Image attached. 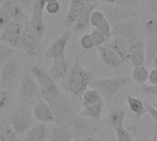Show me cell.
<instances>
[{"mask_svg":"<svg viewBox=\"0 0 157 141\" xmlns=\"http://www.w3.org/2000/svg\"><path fill=\"white\" fill-rule=\"evenodd\" d=\"M94 80V73L85 68L78 59L72 64L67 77L60 82V87L68 94L82 98Z\"/></svg>","mask_w":157,"mask_h":141,"instance_id":"obj_1","label":"cell"},{"mask_svg":"<svg viewBox=\"0 0 157 141\" xmlns=\"http://www.w3.org/2000/svg\"><path fill=\"white\" fill-rule=\"evenodd\" d=\"M33 109L28 104H17L10 110L8 117V122L14 131L21 136L26 135L30 128L33 125Z\"/></svg>","mask_w":157,"mask_h":141,"instance_id":"obj_2","label":"cell"},{"mask_svg":"<svg viewBox=\"0 0 157 141\" xmlns=\"http://www.w3.org/2000/svg\"><path fill=\"white\" fill-rule=\"evenodd\" d=\"M42 98L50 104L55 115V123L56 124H67L77 114L70 100L62 93L56 97L45 96Z\"/></svg>","mask_w":157,"mask_h":141,"instance_id":"obj_3","label":"cell"},{"mask_svg":"<svg viewBox=\"0 0 157 141\" xmlns=\"http://www.w3.org/2000/svg\"><path fill=\"white\" fill-rule=\"evenodd\" d=\"M30 73L39 85L42 97H56L61 93L56 82L50 75L49 70H46L39 64L33 63L30 66Z\"/></svg>","mask_w":157,"mask_h":141,"instance_id":"obj_4","label":"cell"},{"mask_svg":"<svg viewBox=\"0 0 157 141\" xmlns=\"http://www.w3.org/2000/svg\"><path fill=\"white\" fill-rule=\"evenodd\" d=\"M128 78L124 76L94 79L91 83V87L99 91L103 99L112 102L117 93L128 84Z\"/></svg>","mask_w":157,"mask_h":141,"instance_id":"obj_5","label":"cell"},{"mask_svg":"<svg viewBox=\"0 0 157 141\" xmlns=\"http://www.w3.org/2000/svg\"><path fill=\"white\" fill-rule=\"evenodd\" d=\"M74 134L75 140L83 139L95 135L96 132L101 128V124L96 120L89 119L82 114H76L67 124Z\"/></svg>","mask_w":157,"mask_h":141,"instance_id":"obj_6","label":"cell"},{"mask_svg":"<svg viewBox=\"0 0 157 141\" xmlns=\"http://www.w3.org/2000/svg\"><path fill=\"white\" fill-rule=\"evenodd\" d=\"M41 45L42 42H40L37 34L32 28L30 20H26L23 24V31L17 49L24 52L29 56H36L40 53Z\"/></svg>","mask_w":157,"mask_h":141,"instance_id":"obj_7","label":"cell"},{"mask_svg":"<svg viewBox=\"0 0 157 141\" xmlns=\"http://www.w3.org/2000/svg\"><path fill=\"white\" fill-rule=\"evenodd\" d=\"M141 33V22L139 18L128 19L112 28V37H120L128 43Z\"/></svg>","mask_w":157,"mask_h":141,"instance_id":"obj_8","label":"cell"},{"mask_svg":"<svg viewBox=\"0 0 157 141\" xmlns=\"http://www.w3.org/2000/svg\"><path fill=\"white\" fill-rule=\"evenodd\" d=\"M100 9H101V11L105 14L107 20L109 21L112 28L128 19L138 17V14L134 12L133 10L127 9L117 5L104 4L100 6Z\"/></svg>","mask_w":157,"mask_h":141,"instance_id":"obj_9","label":"cell"},{"mask_svg":"<svg viewBox=\"0 0 157 141\" xmlns=\"http://www.w3.org/2000/svg\"><path fill=\"white\" fill-rule=\"evenodd\" d=\"M39 85L31 73L25 74L20 82L19 87V100L21 103L28 104L33 102L39 94Z\"/></svg>","mask_w":157,"mask_h":141,"instance_id":"obj_10","label":"cell"},{"mask_svg":"<svg viewBox=\"0 0 157 141\" xmlns=\"http://www.w3.org/2000/svg\"><path fill=\"white\" fill-rule=\"evenodd\" d=\"M71 35H72L71 29H66L60 35H58L56 39H54L44 54V58L54 60L65 56L66 49L71 38Z\"/></svg>","mask_w":157,"mask_h":141,"instance_id":"obj_11","label":"cell"},{"mask_svg":"<svg viewBox=\"0 0 157 141\" xmlns=\"http://www.w3.org/2000/svg\"><path fill=\"white\" fill-rule=\"evenodd\" d=\"M128 64L135 66L145 65V36L139 35L128 43Z\"/></svg>","mask_w":157,"mask_h":141,"instance_id":"obj_12","label":"cell"},{"mask_svg":"<svg viewBox=\"0 0 157 141\" xmlns=\"http://www.w3.org/2000/svg\"><path fill=\"white\" fill-rule=\"evenodd\" d=\"M45 0H34L32 8V18L30 20V23L40 42L43 41L45 32V23L44 20V10L45 9Z\"/></svg>","mask_w":157,"mask_h":141,"instance_id":"obj_13","label":"cell"},{"mask_svg":"<svg viewBox=\"0 0 157 141\" xmlns=\"http://www.w3.org/2000/svg\"><path fill=\"white\" fill-rule=\"evenodd\" d=\"M23 24L24 22L12 20L5 29L0 32L1 42L13 48H17L23 31Z\"/></svg>","mask_w":157,"mask_h":141,"instance_id":"obj_14","label":"cell"},{"mask_svg":"<svg viewBox=\"0 0 157 141\" xmlns=\"http://www.w3.org/2000/svg\"><path fill=\"white\" fill-rule=\"evenodd\" d=\"M21 71V63L13 56L0 66V82L1 85L11 84L19 76Z\"/></svg>","mask_w":157,"mask_h":141,"instance_id":"obj_15","label":"cell"},{"mask_svg":"<svg viewBox=\"0 0 157 141\" xmlns=\"http://www.w3.org/2000/svg\"><path fill=\"white\" fill-rule=\"evenodd\" d=\"M33 114L38 123L42 124H54L55 115L50 104L44 99L36 101L33 105Z\"/></svg>","mask_w":157,"mask_h":141,"instance_id":"obj_16","label":"cell"},{"mask_svg":"<svg viewBox=\"0 0 157 141\" xmlns=\"http://www.w3.org/2000/svg\"><path fill=\"white\" fill-rule=\"evenodd\" d=\"M126 100H127V102L128 104V107L129 109L134 113L135 114V117H134V120L132 122V124L128 127V129L134 135H137V131H138V128H137V125H138V123L140 121V119L147 113V110L145 108V105L143 103V101L140 100V99H138L136 97H133L131 96L130 94L127 93L126 95Z\"/></svg>","mask_w":157,"mask_h":141,"instance_id":"obj_17","label":"cell"},{"mask_svg":"<svg viewBox=\"0 0 157 141\" xmlns=\"http://www.w3.org/2000/svg\"><path fill=\"white\" fill-rule=\"evenodd\" d=\"M49 141H73L74 134L67 124H51L47 128Z\"/></svg>","mask_w":157,"mask_h":141,"instance_id":"obj_18","label":"cell"},{"mask_svg":"<svg viewBox=\"0 0 157 141\" xmlns=\"http://www.w3.org/2000/svg\"><path fill=\"white\" fill-rule=\"evenodd\" d=\"M87 4L82 0H70L69 7L64 18L63 24L67 29H70L85 11Z\"/></svg>","mask_w":157,"mask_h":141,"instance_id":"obj_19","label":"cell"},{"mask_svg":"<svg viewBox=\"0 0 157 141\" xmlns=\"http://www.w3.org/2000/svg\"><path fill=\"white\" fill-rule=\"evenodd\" d=\"M71 65H70V62L66 55L54 59L49 69V73L56 82H61L68 74Z\"/></svg>","mask_w":157,"mask_h":141,"instance_id":"obj_20","label":"cell"},{"mask_svg":"<svg viewBox=\"0 0 157 141\" xmlns=\"http://www.w3.org/2000/svg\"><path fill=\"white\" fill-rule=\"evenodd\" d=\"M97 50L101 61L106 66L111 68H119L125 65L122 59L117 54V53L106 44L97 47Z\"/></svg>","mask_w":157,"mask_h":141,"instance_id":"obj_21","label":"cell"},{"mask_svg":"<svg viewBox=\"0 0 157 141\" xmlns=\"http://www.w3.org/2000/svg\"><path fill=\"white\" fill-rule=\"evenodd\" d=\"M126 116H127L126 111L122 107L119 106L111 107L106 114L105 124L116 131L121 127H124V122Z\"/></svg>","mask_w":157,"mask_h":141,"instance_id":"obj_22","label":"cell"},{"mask_svg":"<svg viewBox=\"0 0 157 141\" xmlns=\"http://www.w3.org/2000/svg\"><path fill=\"white\" fill-rule=\"evenodd\" d=\"M90 21L91 26H93L94 29H96L97 31L101 32L108 39L112 37V26L110 25L109 21L101 10H94L91 15Z\"/></svg>","mask_w":157,"mask_h":141,"instance_id":"obj_23","label":"cell"},{"mask_svg":"<svg viewBox=\"0 0 157 141\" xmlns=\"http://www.w3.org/2000/svg\"><path fill=\"white\" fill-rule=\"evenodd\" d=\"M1 8L14 21L25 22L28 20V17L24 13L22 6L16 0H6Z\"/></svg>","mask_w":157,"mask_h":141,"instance_id":"obj_24","label":"cell"},{"mask_svg":"<svg viewBox=\"0 0 157 141\" xmlns=\"http://www.w3.org/2000/svg\"><path fill=\"white\" fill-rule=\"evenodd\" d=\"M125 64H128V43L120 37H111L106 43Z\"/></svg>","mask_w":157,"mask_h":141,"instance_id":"obj_25","label":"cell"},{"mask_svg":"<svg viewBox=\"0 0 157 141\" xmlns=\"http://www.w3.org/2000/svg\"><path fill=\"white\" fill-rule=\"evenodd\" d=\"M99 5L97 3L96 4H87L84 13L78 18V20L76 21V23L71 28V31L75 32H85L86 30H88L89 27L91 26V21H90L91 15H92L93 11L95 10V9Z\"/></svg>","mask_w":157,"mask_h":141,"instance_id":"obj_26","label":"cell"},{"mask_svg":"<svg viewBox=\"0 0 157 141\" xmlns=\"http://www.w3.org/2000/svg\"><path fill=\"white\" fill-rule=\"evenodd\" d=\"M47 127L44 124H34L26 133L24 141H46Z\"/></svg>","mask_w":157,"mask_h":141,"instance_id":"obj_27","label":"cell"},{"mask_svg":"<svg viewBox=\"0 0 157 141\" xmlns=\"http://www.w3.org/2000/svg\"><path fill=\"white\" fill-rule=\"evenodd\" d=\"M145 55L146 65L151 66L157 57V34L145 37Z\"/></svg>","mask_w":157,"mask_h":141,"instance_id":"obj_28","label":"cell"},{"mask_svg":"<svg viewBox=\"0 0 157 141\" xmlns=\"http://www.w3.org/2000/svg\"><path fill=\"white\" fill-rule=\"evenodd\" d=\"M0 141H21L20 135L8 121H0Z\"/></svg>","mask_w":157,"mask_h":141,"instance_id":"obj_29","label":"cell"},{"mask_svg":"<svg viewBox=\"0 0 157 141\" xmlns=\"http://www.w3.org/2000/svg\"><path fill=\"white\" fill-rule=\"evenodd\" d=\"M104 109H105V103H104V102H99V103H96L94 105L83 107V110L82 111L81 114L89 119L97 121L101 118Z\"/></svg>","mask_w":157,"mask_h":141,"instance_id":"obj_30","label":"cell"},{"mask_svg":"<svg viewBox=\"0 0 157 141\" xmlns=\"http://www.w3.org/2000/svg\"><path fill=\"white\" fill-rule=\"evenodd\" d=\"M149 73L150 71L145 65H139L133 67L131 77L135 83H137L140 86H143L148 81Z\"/></svg>","mask_w":157,"mask_h":141,"instance_id":"obj_31","label":"cell"},{"mask_svg":"<svg viewBox=\"0 0 157 141\" xmlns=\"http://www.w3.org/2000/svg\"><path fill=\"white\" fill-rule=\"evenodd\" d=\"M141 33L145 37L157 34V14L149 16L141 22Z\"/></svg>","mask_w":157,"mask_h":141,"instance_id":"obj_32","label":"cell"},{"mask_svg":"<svg viewBox=\"0 0 157 141\" xmlns=\"http://www.w3.org/2000/svg\"><path fill=\"white\" fill-rule=\"evenodd\" d=\"M82 106H90L103 102V97L95 89H88L82 95Z\"/></svg>","mask_w":157,"mask_h":141,"instance_id":"obj_33","label":"cell"},{"mask_svg":"<svg viewBox=\"0 0 157 141\" xmlns=\"http://www.w3.org/2000/svg\"><path fill=\"white\" fill-rule=\"evenodd\" d=\"M16 48H13L2 42H0V66L16 54Z\"/></svg>","mask_w":157,"mask_h":141,"instance_id":"obj_34","label":"cell"},{"mask_svg":"<svg viewBox=\"0 0 157 141\" xmlns=\"http://www.w3.org/2000/svg\"><path fill=\"white\" fill-rule=\"evenodd\" d=\"M116 135L117 141H133L134 135L125 126L116 130Z\"/></svg>","mask_w":157,"mask_h":141,"instance_id":"obj_35","label":"cell"},{"mask_svg":"<svg viewBox=\"0 0 157 141\" xmlns=\"http://www.w3.org/2000/svg\"><path fill=\"white\" fill-rule=\"evenodd\" d=\"M91 35L93 37V40H94V43L95 44V47H99V46L105 45L109 41V39L105 34H103L101 32L97 31L96 29H94L92 31Z\"/></svg>","mask_w":157,"mask_h":141,"instance_id":"obj_36","label":"cell"},{"mask_svg":"<svg viewBox=\"0 0 157 141\" xmlns=\"http://www.w3.org/2000/svg\"><path fill=\"white\" fill-rule=\"evenodd\" d=\"M80 45L84 50H91L94 47H95V44L94 43V40H93V37H92L91 33L83 34L81 37V39H80Z\"/></svg>","mask_w":157,"mask_h":141,"instance_id":"obj_37","label":"cell"},{"mask_svg":"<svg viewBox=\"0 0 157 141\" xmlns=\"http://www.w3.org/2000/svg\"><path fill=\"white\" fill-rule=\"evenodd\" d=\"M11 21L12 20L10 19V17L5 12L2 8H0V32L5 29Z\"/></svg>","mask_w":157,"mask_h":141,"instance_id":"obj_38","label":"cell"},{"mask_svg":"<svg viewBox=\"0 0 157 141\" xmlns=\"http://www.w3.org/2000/svg\"><path fill=\"white\" fill-rule=\"evenodd\" d=\"M138 3H139V0H117V5L122 8H125L127 9L132 10V9L137 7Z\"/></svg>","mask_w":157,"mask_h":141,"instance_id":"obj_39","label":"cell"},{"mask_svg":"<svg viewBox=\"0 0 157 141\" xmlns=\"http://www.w3.org/2000/svg\"><path fill=\"white\" fill-rule=\"evenodd\" d=\"M140 90L141 92L147 95L157 96V84L156 85H143V86H140Z\"/></svg>","mask_w":157,"mask_h":141,"instance_id":"obj_40","label":"cell"},{"mask_svg":"<svg viewBox=\"0 0 157 141\" xmlns=\"http://www.w3.org/2000/svg\"><path fill=\"white\" fill-rule=\"evenodd\" d=\"M61 9V5L59 2H55V3H51V4H46L45 6V10L49 13V14H57Z\"/></svg>","mask_w":157,"mask_h":141,"instance_id":"obj_41","label":"cell"},{"mask_svg":"<svg viewBox=\"0 0 157 141\" xmlns=\"http://www.w3.org/2000/svg\"><path fill=\"white\" fill-rule=\"evenodd\" d=\"M143 101V103H144V105H145V108H146V110H147V113L151 115V117L157 123V110L151 105V103H150L149 102H147V101H144V100H142Z\"/></svg>","mask_w":157,"mask_h":141,"instance_id":"obj_42","label":"cell"},{"mask_svg":"<svg viewBox=\"0 0 157 141\" xmlns=\"http://www.w3.org/2000/svg\"><path fill=\"white\" fill-rule=\"evenodd\" d=\"M10 100V94L4 91V90H0V110H2L6 107Z\"/></svg>","mask_w":157,"mask_h":141,"instance_id":"obj_43","label":"cell"},{"mask_svg":"<svg viewBox=\"0 0 157 141\" xmlns=\"http://www.w3.org/2000/svg\"><path fill=\"white\" fill-rule=\"evenodd\" d=\"M147 11L150 16L157 14V0H148Z\"/></svg>","mask_w":157,"mask_h":141,"instance_id":"obj_44","label":"cell"},{"mask_svg":"<svg viewBox=\"0 0 157 141\" xmlns=\"http://www.w3.org/2000/svg\"><path fill=\"white\" fill-rule=\"evenodd\" d=\"M148 81H149L150 85H156L157 84V68L153 67L150 71Z\"/></svg>","mask_w":157,"mask_h":141,"instance_id":"obj_45","label":"cell"},{"mask_svg":"<svg viewBox=\"0 0 157 141\" xmlns=\"http://www.w3.org/2000/svg\"><path fill=\"white\" fill-rule=\"evenodd\" d=\"M18 1H19L20 4H21L23 8H25L26 9H32L34 0H18Z\"/></svg>","mask_w":157,"mask_h":141,"instance_id":"obj_46","label":"cell"},{"mask_svg":"<svg viewBox=\"0 0 157 141\" xmlns=\"http://www.w3.org/2000/svg\"><path fill=\"white\" fill-rule=\"evenodd\" d=\"M75 141H103V140L101 138L97 137L96 135H94V136H89V137H86V138H83V139L75 140Z\"/></svg>","mask_w":157,"mask_h":141,"instance_id":"obj_47","label":"cell"},{"mask_svg":"<svg viewBox=\"0 0 157 141\" xmlns=\"http://www.w3.org/2000/svg\"><path fill=\"white\" fill-rule=\"evenodd\" d=\"M144 140H145V141H157V124H156V126H155L153 135H152L151 138L145 137V139H144Z\"/></svg>","mask_w":157,"mask_h":141,"instance_id":"obj_48","label":"cell"},{"mask_svg":"<svg viewBox=\"0 0 157 141\" xmlns=\"http://www.w3.org/2000/svg\"><path fill=\"white\" fill-rule=\"evenodd\" d=\"M98 2H101L103 4H108V5H117V0H98Z\"/></svg>","mask_w":157,"mask_h":141,"instance_id":"obj_49","label":"cell"},{"mask_svg":"<svg viewBox=\"0 0 157 141\" xmlns=\"http://www.w3.org/2000/svg\"><path fill=\"white\" fill-rule=\"evenodd\" d=\"M83 2L86 4H96L98 2V0H82Z\"/></svg>","mask_w":157,"mask_h":141,"instance_id":"obj_50","label":"cell"},{"mask_svg":"<svg viewBox=\"0 0 157 141\" xmlns=\"http://www.w3.org/2000/svg\"><path fill=\"white\" fill-rule=\"evenodd\" d=\"M55 2H58V0H45L46 4H51V3H55Z\"/></svg>","mask_w":157,"mask_h":141,"instance_id":"obj_51","label":"cell"},{"mask_svg":"<svg viewBox=\"0 0 157 141\" xmlns=\"http://www.w3.org/2000/svg\"><path fill=\"white\" fill-rule=\"evenodd\" d=\"M152 67H155V68H157V57L154 59V61H153V63H152V65H151Z\"/></svg>","mask_w":157,"mask_h":141,"instance_id":"obj_52","label":"cell"},{"mask_svg":"<svg viewBox=\"0 0 157 141\" xmlns=\"http://www.w3.org/2000/svg\"><path fill=\"white\" fill-rule=\"evenodd\" d=\"M151 105H152V106L157 110V102H154V103H151Z\"/></svg>","mask_w":157,"mask_h":141,"instance_id":"obj_53","label":"cell"},{"mask_svg":"<svg viewBox=\"0 0 157 141\" xmlns=\"http://www.w3.org/2000/svg\"><path fill=\"white\" fill-rule=\"evenodd\" d=\"M4 2H5V1H4V0H0V8H1V7H2V5L4 4Z\"/></svg>","mask_w":157,"mask_h":141,"instance_id":"obj_54","label":"cell"},{"mask_svg":"<svg viewBox=\"0 0 157 141\" xmlns=\"http://www.w3.org/2000/svg\"><path fill=\"white\" fill-rule=\"evenodd\" d=\"M0 42H1V33H0Z\"/></svg>","mask_w":157,"mask_h":141,"instance_id":"obj_55","label":"cell"},{"mask_svg":"<svg viewBox=\"0 0 157 141\" xmlns=\"http://www.w3.org/2000/svg\"><path fill=\"white\" fill-rule=\"evenodd\" d=\"M0 121H1V114H0Z\"/></svg>","mask_w":157,"mask_h":141,"instance_id":"obj_56","label":"cell"},{"mask_svg":"<svg viewBox=\"0 0 157 141\" xmlns=\"http://www.w3.org/2000/svg\"><path fill=\"white\" fill-rule=\"evenodd\" d=\"M0 85H1V82H0Z\"/></svg>","mask_w":157,"mask_h":141,"instance_id":"obj_57","label":"cell"}]
</instances>
